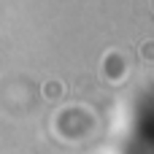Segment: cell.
<instances>
[{"label": "cell", "mask_w": 154, "mask_h": 154, "mask_svg": "<svg viewBox=\"0 0 154 154\" xmlns=\"http://www.w3.org/2000/svg\"><path fill=\"white\" fill-rule=\"evenodd\" d=\"M141 51H143V57H146V60H154V43H143V46H141Z\"/></svg>", "instance_id": "cell-1"}, {"label": "cell", "mask_w": 154, "mask_h": 154, "mask_svg": "<svg viewBox=\"0 0 154 154\" xmlns=\"http://www.w3.org/2000/svg\"><path fill=\"white\" fill-rule=\"evenodd\" d=\"M51 92H54V95H60V84H54V87H51V84H46V95H51Z\"/></svg>", "instance_id": "cell-2"}]
</instances>
